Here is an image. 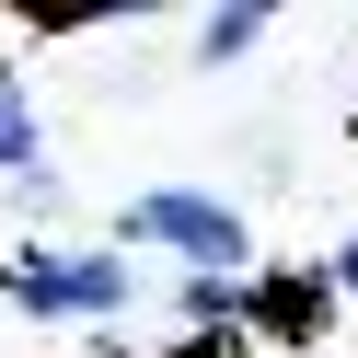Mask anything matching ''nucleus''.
I'll return each mask as SVG.
<instances>
[{"mask_svg":"<svg viewBox=\"0 0 358 358\" xmlns=\"http://www.w3.org/2000/svg\"><path fill=\"white\" fill-rule=\"evenodd\" d=\"M116 231H127V243H173L196 278H243V255H255L243 208H220V196H196V185H150V196H127Z\"/></svg>","mask_w":358,"mask_h":358,"instance_id":"obj_1","label":"nucleus"},{"mask_svg":"<svg viewBox=\"0 0 358 358\" xmlns=\"http://www.w3.org/2000/svg\"><path fill=\"white\" fill-rule=\"evenodd\" d=\"M0 289H12V312H47V324H81V312H127V266H116V255H24Z\"/></svg>","mask_w":358,"mask_h":358,"instance_id":"obj_2","label":"nucleus"},{"mask_svg":"<svg viewBox=\"0 0 358 358\" xmlns=\"http://www.w3.org/2000/svg\"><path fill=\"white\" fill-rule=\"evenodd\" d=\"M0 173H47V162H35V104H24V81H0Z\"/></svg>","mask_w":358,"mask_h":358,"instance_id":"obj_3","label":"nucleus"},{"mask_svg":"<svg viewBox=\"0 0 358 358\" xmlns=\"http://www.w3.org/2000/svg\"><path fill=\"white\" fill-rule=\"evenodd\" d=\"M266 35V12H208V35H196V58H243Z\"/></svg>","mask_w":358,"mask_h":358,"instance_id":"obj_4","label":"nucleus"},{"mask_svg":"<svg viewBox=\"0 0 358 358\" xmlns=\"http://www.w3.org/2000/svg\"><path fill=\"white\" fill-rule=\"evenodd\" d=\"M324 289H358V243H347V255H335V266H324Z\"/></svg>","mask_w":358,"mask_h":358,"instance_id":"obj_5","label":"nucleus"}]
</instances>
